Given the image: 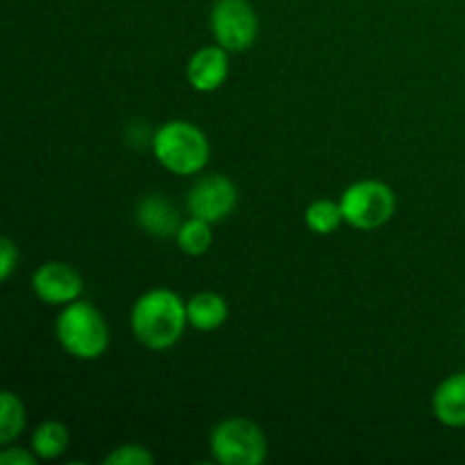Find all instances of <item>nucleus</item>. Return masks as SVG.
Here are the masks:
<instances>
[{
    "label": "nucleus",
    "instance_id": "1",
    "mask_svg": "<svg viewBox=\"0 0 465 465\" xmlns=\"http://www.w3.org/2000/svg\"><path fill=\"white\" fill-rule=\"evenodd\" d=\"M189 325L186 302L175 291L153 289L132 307V331L148 350H168L182 339Z\"/></svg>",
    "mask_w": 465,
    "mask_h": 465
},
{
    "label": "nucleus",
    "instance_id": "2",
    "mask_svg": "<svg viewBox=\"0 0 465 465\" xmlns=\"http://www.w3.org/2000/svg\"><path fill=\"white\" fill-rule=\"evenodd\" d=\"M153 153L166 171L195 175L209 162V141L193 123L171 121L153 134Z\"/></svg>",
    "mask_w": 465,
    "mask_h": 465
},
{
    "label": "nucleus",
    "instance_id": "3",
    "mask_svg": "<svg viewBox=\"0 0 465 465\" xmlns=\"http://www.w3.org/2000/svg\"><path fill=\"white\" fill-rule=\"evenodd\" d=\"M54 331L62 348L80 361H94L109 348V327L103 313L91 302L75 300L66 304L59 313Z\"/></svg>",
    "mask_w": 465,
    "mask_h": 465
},
{
    "label": "nucleus",
    "instance_id": "4",
    "mask_svg": "<svg viewBox=\"0 0 465 465\" xmlns=\"http://www.w3.org/2000/svg\"><path fill=\"white\" fill-rule=\"evenodd\" d=\"M212 454L223 465H262L268 457V440L262 427L245 418H227L212 431Z\"/></svg>",
    "mask_w": 465,
    "mask_h": 465
},
{
    "label": "nucleus",
    "instance_id": "5",
    "mask_svg": "<svg viewBox=\"0 0 465 465\" xmlns=\"http://www.w3.org/2000/svg\"><path fill=\"white\" fill-rule=\"evenodd\" d=\"M341 209L348 225L357 230H377L395 213V193L380 180H361L350 184L341 195Z\"/></svg>",
    "mask_w": 465,
    "mask_h": 465
},
{
    "label": "nucleus",
    "instance_id": "6",
    "mask_svg": "<svg viewBox=\"0 0 465 465\" xmlns=\"http://www.w3.org/2000/svg\"><path fill=\"white\" fill-rule=\"evenodd\" d=\"M209 25L216 44L227 53H245L259 35V18L248 0H216Z\"/></svg>",
    "mask_w": 465,
    "mask_h": 465
},
{
    "label": "nucleus",
    "instance_id": "7",
    "mask_svg": "<svg viewBox=\"0 0 465 465\" xmlns=\"http://www.w3.org/2000/svg\"><path fill=\"white\" fill-rule=\"evenodd\" d=\"M236 184L225 175L200 177L189 191L186 207L191 216L203 218L207 223H218L230 216L236 207Z\"/></svg>",
    "mask_w": 465,
    "mask_h": 465
},
{
    "label": "nucleus",
    "instance_id": "8",
    "mask_svg": "<svg viewBox=\"0 0 465 465\" xmlns=\"http://www.w3.org/2000/svg\"><path fill=\"white\" fill-rule=\"evenodd\" d=\"M32 289L36 298L45 304H71L80 300L84 291L80 272L64 262H45L32 275Z\"/></svg>",
    "mask_w": 465,
    "mask_h": 465
},
{
    "label": "nucleus",
    "instance_id": "9",
    "mask_svg": "<svg viewBox=\"0 0 465 465\" xmlns=\"http://www.w3.org/2000/svg\"><path fill=\"white\" fill-rule=\"evenodd\" d=\"M230 75V57L223 45H204L198 53L191 54L186 64V77L189 84L200 94H212L221 89Z\"/></svg>",
    "mask_w": 465,
    "mask_h": 465
},
{
    "label": "nucleus",
    "instance_id": "10",
    "mask_svg": "<svg viewBox=\"0 0 465 465\" xmlns=\"http://www.w3.org/2000/svg\"><path fill=\"white\" fill-rule=\"evenodd\" d=\"M136 223L143 232L157 239H173L182 227V213L166 195H145L136 204Z\"/></svg>",
    "mask_w": 465,
    "mask_h": 465
},
{
    "label": "nucleus",
    "instance_id": "11",
    "mask_svg": "<svg viewBox=\"0 0 465 465\" xmlns=\"http://www.w3.org/2000/svg\"><path fill=\"white\" fill-rule=\"evenodd\" d=\"M431 411L440 425L452 430L465 427V372H454L440 381L431 398Z\"/></svg>",
    "mask_w": 465,
    "mask_h": 465
},
{
    "label": "nucleus",
    "instance_id": "12",
    "mask_svg": "<svg viewBox=\"0 0 465 465\" xmlns=\"http://www.w3.org/2000/svg\"><path fill=\"white\" fill-rule=\"evenodd\" d=\"M186 316H189V325L195 330L213 331L227 321V302L212 291L195 293L186 302Z\"/></svg>",
    "mask_w": 465,
    "mask_h": 465
},
{
    "label": "nucleus",
    "instance_id": "13",
    "mask_svg": "<svg viewBox=\"0 0 465 465\" xmlns=\"http://www.w3.org/2000/svg\"><path fill=\"white\" fill-rule=\"evenodd\" d=\"M68 443H71V436H68L66 425H62L59 420H45L32 434V450L39 459H57L66 452Z\"/></svg>",
    "mask_w": 465,
    "mask_h": 465
},
{
    "label": "nucleus",
    "instance_id": "14",
    "mask_svg": "<svg viewBox=\"0 0 465 465\" xmlns=\"http://www.w3.org/2000/svg\"><path fill=\"white\" fill-rule=\"evenodd\" d=\"M177 245L182 252L191 254V257H203L213 243V232L212 223L203 221V218L191 216L189 221L182 223L180 232H177Z\"/></svg>",
    "mask_w": 465,
    "mask_h": 465
},
{
    "label": "nucleus",
    "instance_id": "15",
    "mask_svg": "<svg viewBox=\"0 0 465 465\" xmlns=\"http://www.w3.org/2000/svg\"><path fill=\"white\" fill-rule=\"evenodd\" d=\"M25 427V409L23 402L12 393L5 391L0 395V443L9 445Z\"/></svg>",
    "mask_w": 465,
    "mask_h": 465
},
{
    "label": "nucleus",
    "instance_id": "16",
    "mask_svg": "<svg viewBox=\"0 0 465 465\" xmlns=\"http://www.w3.org/2000/svg\"><path fill=\"white\" fill-rule=\"evenodd\" d=\"M343 221L345 218L341 203H331V200H316L304 212V223L316 234H331V232L339 230Z\"/></svg>",
    "mask_w": 465,
    "mask_h": 465
},
{
    "label": "nucleus",
    "instance_id": "17",
    "mask_svg": "<svg viewBox=\"0 0 465 465\" xmlns=\"http://www.w3.org/2000/svg\"><path fill=\"white\" fill-rule=\"evenodd\" d=\"M104 463L112 465H153L154 457L141 445H121L104 457Z\"/></svg>",
    "mask_w": 465,
    "mask_h": 465
},
{
    "label": "nucleus",
    "instance_id": "18",
    "mask_svg": "<svg viewBox=\"0 0 465 465\" xmlns=\"http://www.w3.org/2000/svg\"><path fill=\"white\" fill-rule=\"evenodd\" d=\"M18 263V248L14 245L12 239L0 241V277L3 282H7L12 277L14 268Z\"/></svg>",
    "mask_w": 465,
    "mask_h": 465
},
{
    "label": "nucleus",
    "instance_id": "19",
    "mask_svg": "<svg viewBox=\"0 0 465 465\" xmlns=\"http://www.w3.org/2000/svg\"><path fill=\"white\" fill-rule=\"evenodd\" d=\"M36 461V454L23 452V450L9 448L0 454V463L3 465H32Z\"/></svg>",
    "mask_w": 465,
    "mask_h": 465
}]
</instances>
